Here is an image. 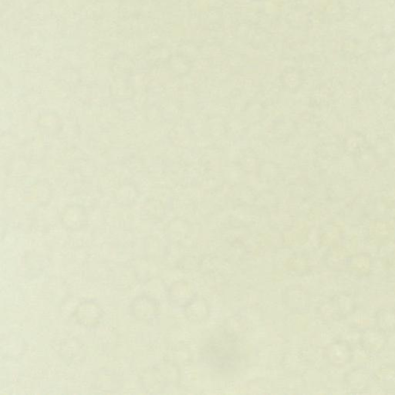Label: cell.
Masks as SVG:
<instances>
[{
	"label": "cell",
	"mask_w": 395,
	"mask_h": 395,
	"mask_svg": "<svg viewBox=\"0 0 395 395\" xmlns=\"http://www.w3.org/2000/svg\"><path fill=\"white\" fill-rule=\"evenodd\" d=\"M74 315L77 322L86 326L98 324L103 317L101 307L93 301H85L79 304Z\"/></svg>",
	"instance_id": "1"
},
{
	"label": "cell",
	"mask_w": 395,
	"mask_h": 395,
	"mask_svg": "<svg viewBox=\"0 0 395 395\" xmlns=\"http://www.w3.org/2000/svg\"><path fill=\"white\" fill-rule=\"evenodd\" d=\"M360 342L363 350L370 353H379L385 345L386 333L378 328L369 329L363 332Z\"/></svg>",
	"instance_id": "3"
},
{
	"label": "cell",
	"mask_w": 395,
	"mask_h": 395,
	"mask_svg": "<svg viewBox=\"0 0 395 395\" xmlns=\"http://www.w3.org/2000/svg\"><path fill=\"white\" fill-rule=\"evenodd\" d=\"M130 309L132 316L141 321L150 320L156 314L155 301L145 295L135 298L131 304Z\"/></svg>",
	"instance_id": "2"
},
{
	"label": "cell",
	"mask_w": 395,
	"mask_h": 395,
	"mask_svg": "<svg viewBox=\"0 0 395 395\" xmlns=\"http://www.w3.org/2000/svg\"><path fill=\"white\" fill-rule=\"evenodd\" d=\"M378 328L387 335L395 330V311L392 309L381 310L376 314Z\"/></svg>",
	"instance_id": "4"
},
{
	"label": "cell",
	"mask_w": 395,
	"mask_h": 395,
	"mask_svg": "<svg viewBox=\"0 0 395 395\" xmlns=\"http://www.w3.org/2000/svg\"><path fill=\"white\" fill-rule=\"evenodd\" d=\"M376 378L383 387L387 389L395 387V367L389 366L381 368L378 371Z\"/></svg>",
	"instance_id": "5"
}]
</instances>
